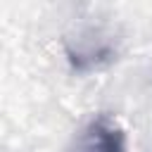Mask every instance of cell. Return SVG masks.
Here are the masks:
<instances>
[{
	"mask_svg": "<svg viewBox=\"0 0 152 152\" xmlns=\"http://www.w3.org/2000/svg\"><path fill=\"white\" fill-rule=\"evenodd\" d=\"M124 150L126 138L114 119L97 116L88 124L81 140V152H124Z\"/></svg>",
	"mask_w": 152,
	"mask_h": 152,
	"instance_id": "cell-1",
	"label": "cell"
}]
</instances>
